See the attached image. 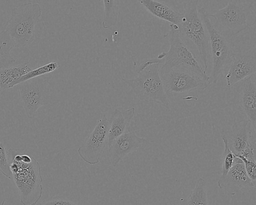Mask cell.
<instances>
[{
    "mask_svg": "<svg viewBox=\"0 0 256 205\" xmlns=\"http://www.w3.org/2000/svg\"><path fill=\"white\" fill-rule=\"evenodd\" d=\"M243 162L245 170L248 177L256 184V156L254 150H250L244 154L236 156Z\"/></svg>",
    "mask_w": 256,
    "mask_h": 205,
    "instance_id": "24",
    "label": "cell"
},
{
    "mask_svg": "<svg viewBox=\"0 0 256 205\" xmlns=\"http://www.w3.org/2000/svg\"><path fill=\"white\" fill-rule=\"evenodd\" d=\"M109 119L104 114L92 131L77 150L79 156L86 163L96 164L100 162L108 142Z\"/></svg>",
    "mask_w": 256,
    "mask_h": 205,
    "instance_id": "10",
    "label": "cell"
},
{
    "mask_svg": "<svg viewBox=\"0 0 256 205\" xmlns=\"http://www.w3.org/2000/svg\"><path fill=\"white\" fill-rule=\"evenodd\" d=\"M200 17L206 28L210 48L212 68L210 77V84H216L222 74L228 68L234 52L230 39L226 36L211 20L206 8L198 9Z\"/></svg>",
    "mask_w": 256,
    "mask_h": 205,
    "instance_id": "4",
    "label": "cell"
},
{
    "mask_svg": "<svg viewBox=\"0 0 256 205\" xmlns=\"http://www.w3.org/2000/svg\"><path fill=\"white\" fill-rule=\"evenodd\" d=\"M254 75L242 80L240 105L248 120L256 128V84Z\"/></svg>",
    "mask_w": 256,
    "mask_h": 205,
    "instance_id": "15",
    "label": "cell"
},
{
    "mask_svg": "<svg viewBox=\"0 0 256 205\" xmlns=\"http://www.w3.org/2000/svg\"><path fill=\"white\" fill-rule=\"evenodd\" d=\"M250 122L248 120L235 122L228 129L222 132L232 153L236 156L240 155L250 146L256 148L250 142Z\"/></svg>",
    "mask_w": 256,
    "mask_h": 205,
    "instance_id": "13",
    "label": "cell"
},
{
    "mask_svg": "<svg viewBox=\"0 0 256 205\" xmlns=\"http://www.w3.org/2000/svg\"><path fill=\"white\" fill-rule=\"evenodd\" d=\"M9 167L22 205H35L42 194V178L39 162L27 150L10 148Z\"/></svg>",
    "mask_w": 256,
    "mask_h": 205,
    "instance_id": "1",
    "label": "cell"
},
{
    "mask_svg": "<svg viewBox=\"0 0 256 205\" xmlns=\"http://www.w3.org/2000/svg\"><path fill=\"white\" fill-rule=\"evenodd\" d=\"M0 172L9 180L12 179V175L10 170L7 153L4 146L0 142Z\"/></svg>",
    "mask_w": 256,
    "mask_h": 205,
    "instance_id": "25",
    "label": "cell"
},
{
    "mask_svg": "<svg viewBox=\"0 0 256 205\" xmlns=\"http://www.w3.org/2000/svg\"><path fill=\"white\" fill-rule=\"evenodd\" d=\"M198 0H188L184 4L183 12L178 24L184 41L190 42L196 48L206 72L208 67V36L198 10Z\"/></svg>",
    "mask_w": 256,
    "mask_h": 205,
    "instance_id": "5",
    "label": "cell"
},
{
    "mask_svg": "<svg viewBox=\"0 0 256 205\" xmlns=\"http://www.w3.org/2000/svg\"><path fill=\"white\" fill-rule=\"evenodd\" d=\"M14 44L7 32L3 30L0 32V69L10 67L16 62L11 54Z\"/></svg>",
    "mask_w": 256,
    "mask_h": 205,
    "instance_id": "19",
    "label": "cell"
},
{
    "mask_svg": "<svg viewBox=\"0 0 256 205\" xmlns=\"http://www.w3.org/2000/svg\"><path fill=\"white\" fill-rule=\"evenodd\" d=\"M254 0H229L227 5L210 16L228 38L238 34L256 22Z\"/></svg>",
    "mask_w": 256,
    "mask_h": 205,
    "instance_id": "2",
    "label": "cell"
},
{
    "mask_svg": "<svg viewBox=\"0 0 256 205\" xmlns=\"http://www.w3.org/2000/svg\"><path fill=\"white\" fill-rule=\"evenodd\" d=\"M224 148L222 158V174L220 178H224L236 163L242 162L230 149L226 140L222 138Z\"/></svg>",
    "mask_w": 256,
    "mask_h": 205,
    "instance_id": "23",
    "label": "cell"
},
{
    "mask_svg": "<svg viewBox=\"0 0 256 205\" xmlns=\"http://www.w3.org/2000/svg\"><path fill=\"white\" fill-rule=\"evenodd\" d=\"M22 106L28 118H34L38 109L50 104L48 80L43 76L35 78L16 86Z\"/></svg>",
    "mask_w": 256,
    "mask_h": 205,
    "instance_id": "8",
    "label": "cell"
},
{
    "mask_svg": "<svg viewBox=\"0 0 256 205\" xmlns=\"http://www.w3.org/2000/svg\"><path fill=\"white\" fill-rule=\"evenodd\" d=\"M5 200L4 186L0 180V205H4Z\"/></svg>",
    "mask_w": 256,
    "mask_h": 205,
    "instance_id": "27",
    "label": "cell"
},
{
    "mask_svg": "<svg viewBox=\"0 0 256 205\" xmlns=\"http://www.w3.org/2000/svg\"><path fill=\"white\" fill-rule=\"evenodd\" d=\"M159 72L168 96H174L196 90H204L210 84L208 82L182 68H160Z\"/></svg>",
    "mask_w": 256,
    "mask_h": 205,
    "instance_id": "9",
    "label": "cell"
},
{
    "mask_svg": "<svg viewBox=\"0 0 256 205\" xmlns=\"http://www.w3.org/2000/svg\"><path fill=\"white\" fill-rule=\"evenodd\" d=\"M32 69L28 62L0 69V96L8 88L11 82L26 74Z\"/></svg>",
    "mask_w": 256,
    "mask_h": 205,
    "instance_id": "18",
    "label": "cell"
},
{
    "mask_svg": "<svg viewBox=\"0 0 256 205\" xmlns=\"http://www.w3.org/2000/svg\"><path fill=\"white\" fill-rule=\"evenodd\" d=\"M38 4L27 2L14 8L4 30L14 48H22L32 43L35 38V27L42 16Z\"/></svg>",
    "mask_w": 256,
    "mask_h": 205,
    "instance_id": "3",
    "label": "cell"
},
{
    "mask_svg": "<svg viewBox=\"0 0 256 205\" xmlns=\"http://www.w3.org/2000/svg\"><path fill=\"white\" fill-rule=\"evenodd\" d=\"M164 38L168 40L170 48L168 52H164V62L160 69L182 68L206 81H209V76L181 38L177 25L170 24L169 30Z\"/></svg>",
    "mask_w": 256,
    "mask_h": 205,
    "instance_id": "6",
    "label": "cell"
},
{
    "mask_svg": "<svg viewBox=\"0 0 256 205\" xmlns=\"http://www.w3.org/2000/svg\"><path fill=\"white\" fill-rule=\"evenodd\" d=\"M139 2L154 16L172 24L178 26L180 24L182 14L168 5L154 0H142Z\"/></svg>",
    "mask_w": 256,
    "mask_h": 205,
    "instance_id": "17",
    "label": "cell"
},
{
    "mask_svg": "<svg viewBox=\"0 0 256 205\" xmlns=\"http://www.w3.org/2000/svg\"><path fill=\"white\" fill-rule=\"evenodd\" d=\"M160 64L148 66L134 78L122 80L140 100L156 103L168 108L170 102L160 76Z\"/></svg>",
    "mask_w": 256,
    "mask_h": 205,
    "instance_id": "7",
    "label": "cell"
},
{
    "mask_svg": "<svg viewBox=\"0 0 256 205\" xmlns=\"http://www.w3.org/2000/svg\"><path fill=\"white\" fill-rule=\"evenodd\" d=\"M220 188L234 194L244 188L255 187L247 174L243 162L235 164L223 178L218 182Z\"/></svg>",
    "mask_w": 256,
    "mask_h": 205,
    "instance_id": "14",
    "label": "cell"
},
{
    "mask_svg": "<svg viewBox=\"0 0 256 205\" xmlns=\"http://www.w3.org/2000/svg\"><path fill=\"white\" fill-rule=\"evenodd\" d=\"M35 205H79L63 196H55L38 202Z\"/></svg>",
    "mask_w": 256,
    "mask_h": 205,
    "instance_id": "26",
    "label": "cell"
},
{
    "mask_svg": "<svg viewBox=\"0 0 256 205\" xmlns=\"http://www.w3.org/2000/svg\"><path fill=\"white\" fill-rule=\"evenodd\" d=\"M225 76L228 87L244 80L256 72L255 52H235Z\"/></svg>",
    "mask_w": 256,
    "mask_h": 205,
    "instance_id": "12",
    "label": "cell"
},
{
    "mask_svg": "<svg viewBox=\"0 0 256 205\" xmlns=\"http://www.w3.org/2000/svg\"><path fill=\"white\" fill-rule=\"evenodd\" d=\"M60 67V64L58 62H52L36 68L31 70L26 74L11 82L8 88H12L22 82L52 72Z\"/></svg>",
    "mask_w": 256,
    "mask_h": 205,
    "instance_id": "21",
    "label": "cell"
},
{
    "mask_svg": "<svg viewBox=\"0 0 256 205\" xmlns=\"http://www.w3.org/2000/svg\"><path fill=\"white\" fill-rule=\"evenodd\" d=\"M104 13L102 26L108 29L114 26L118 20L119 0H104Z\"/></svg>",
    "mask_w": 256,
    "mask_h": 205,
    "instance_id": "22",
    "label": "cell"
},
{
    "mask_svg": "<svg viewBox=\"0 0 256 205\" xmlns=\"http://www.w3.org/2000/svg\"><path fill=\"white\" fill-rule=\"evenodd\" d=\"M150 141L128 132L119 136L108 146L111 164L116 167L129 154L149 145Z\"/></svg>",
    "mask_w": 256,
    "mask_h": 205,
    "instance_id": "11",
    "label": "cell"
},
{
    "mask_svg": "<svg viewBox=\"0 0 256 205\" xmlns=\"http://www.w3.org/2000/svg\"><path fill=\"white\" fill-rule=\"evenodd\" d=\"M180 205H208L206 183L204 178L197 180L194 189Z\"/></svg>",
    "mask_w": 256,
    "mask_h": 205,
    "instance_id": "20",
    "label": "cell"
},
{
    "mask_svg": "<svg viewBox=\"0 0 256 205\" xmlns=\"http://www.w3.org/2000/svg\"><path fill=\"white\" fill-rule=\"evenodd\" d=\"M135 114V108L120 110L114 109L109 119L108 146L116 138L130 132V126Z\"/></svg>",
    "mask_w": 256,
    "mask_h": 205,
    "instance_id": "16",
    "label": "cell"
}]
</instances>
